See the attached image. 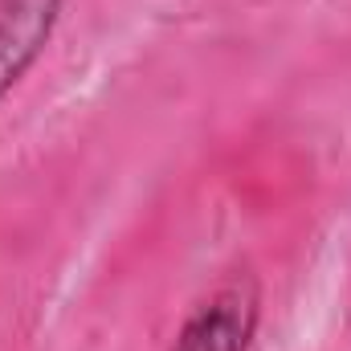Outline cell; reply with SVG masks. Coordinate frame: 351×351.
<instances>
[{
    "mask_svg": "<svg viewBox=\"0 0 351 351\" xmlns=\"http://www.w3.org/2000/svg\"><path fill=\"white\" fill-rule=\"evenodd\" d=\"M66 0H0V102L49 45Z\"/></svg>",
    "mask_w": 351,
    "mask_h": 351,
    "instance_id": "cell-2",
    "label": "cell"
},
{
    "mask_svg": "<svg viewBox=\"0 0 351 351\" xmlns=\"http://www.w3.org/2000/svg\"><path fill=\"white\" fill-rule=\"evenodd\" d=\"M262 319V290L254 274L221 282L180 327L172 351H250Z\"/></svg>",
    "mask_w": 351,
    "mask_h": 351,
    "instance_id": "cell-1",
    "label": "cell"
}]
</instances>
